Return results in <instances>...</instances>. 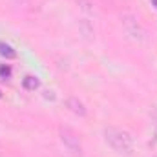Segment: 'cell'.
<instances>
[{
  "mask_svg": "<svg viewBox=\"0 0 157 157\" xmlns=\"http://www.w3.org/2000/svg\"><path fill=\"white\" fill-rule=\"evenodd\" d=\"M104 139L106 143L117 152V154H124V155H130L133 152V137L130 132L122 130V128H115V126H108L104 128Z\"/></svg>",
  "mask_w": 157,
  "mask_h": 157,
  "instance_id": "1",
  "label": "cell"
},
{
  "mask_svg": "<svg viewBox=\"0 0 157 157\" xmlns=\"http://www.w3.org/2000/svg\"><path fill=\"white\" fill-rule=\"evenodd\" d=\"M59 137H60V143L62 146L66 148V152L73 157H80L82 155V143H80V137L71 130V128H60L59 130Z\"/></svg>",
  "mask_w": 157,
  "mask_h": 157,
  "instance_id": "2",
  "label": "cell"
},
{
  "mask_svg": "<svg viewBox=\"0 0 157 157\" xmlns=\"http://www.w3.org/2000/svg\"><path fill=\"white\" fill-rule=\"evenodd\" d=\"M122 28H124L126 35H128L132 40L141 42V40L144 39V31H143V28H141L137 17H133V15H130V13L122 15Z\"/></svg>",
  "mask_w": 157,
  "mask_h": 157,
  "instance_id": "3",
  "label": "cell"
},
{
  "mask_svg": "<svg viewBox=\"0 0 157 157\" xmlns=\"http://www.w3.org/2000/svg\"><path fill=\"white\" fill-rule=\"evenodd\" d=\"M66 106H68L70 112H73L78 117H84V115H86V106H84L82 101H78L77 97H70V99L66 101Z\"/></svg>",
  "mask_w": 157,
  "mask_h": 157,
  "instance_id": "4",
  "label": "cell"
},
{
  "mask_svg": "<svg viewBox=\"0 0 157 157\" xmlns=\"http://www.w3.org/2000/svg\"><path fill=\"white\" fill-rule=\"evenodd\" d=\"M78 29L82 33V37L88 40H91L95 37V29H93V24L90 22V18H80L78 20Z\"/></svg>",
  "mask_w": 157,
  "mask_h": 157,
  "instance_id": "5",
  "label": "cell"
},
{
  "mask_svg": "<svg viewBox=\"0 0 157 157\" xmlns=\"http://www.w3.org/2000/svg\"><path fill=\"white\" fill-rule=\"evenodd\" d=\"M22 86L26 90H29V91H35V90L40 88V80L37 77H33V75H26V77L22 78Z\"/></svg>",
  "mask_w": 157,
  "mask_h": 157,
  "instance_id": "6",
  "label": "cell"
},
{
  "mask_svg": "<svg viewBox=\"0 0 157 157\" xmlns=\"http://www.w3.org/2000/svg\"><path fill=\"white\" fill-rule=\"evenodd\" d=\"M0 55H2V57H6V59H15V57H17V51H15L9 44L0 42Z\"/></svg>",
  "mask_w": 157,
  "mask_h": 157,
  "instance_id": "7",
  "label": "cell"
},
{
  "mask_svg": "<svg viewBox=\"0 0 157 157\" xmlns=\"http://www.w3.org/2000/svg\"><path fill=\"white\" fill-rule=\"evenodd\" d=\"M11 73H13V70H11V66L9 64H2L0 66V78H9L11 77Z\"/></svg>",
  "mask_w": 157,
  "mask_h": 157,
  "instance_id": "8",
  "label": "cell"
},
{
  "mask_svg": "<svg viewBox=\"0 0 157 157\" xmlns=\"http://www.w3.org/2000/svg\"><path fill=\"white\" fill-rule=\"evenodd\" d=\"M77 2L84 11H91V2H90V0H77Z\"/></svg>",
  "mask_w": 157,
  "mask_h": 157,
  "instance_id": "9",
  "label": "cell"
},
{
  "mask_svg": "<svg viewBox=\"0 0 157 157\" xmlns=\"http://www.w3.org/2000/svg\"><path fill=\"white\" fill-rule=\"evenodd\" d=\"M150 2H152V6H154V7H157V0H150Z\"/></svg>",
  "mask_w": 157,
  "mask_h": 157,
  "instance_id": "10",
  "label": "cell"
},
{
  "mask_svg": "<svg viewBox=\"0 0 157 157\" xmlns=\"http://www.w3.org/2000/svg\"><path fill=\"white\" fill-rule=\"evenodd\" d=\"M0 97H2V91H0Z\"/></svg>",
  "mask_w": 157,
  "mask_h": 157,
  "instance_id": "11",
  "label": "cell"
}]
</instances>
